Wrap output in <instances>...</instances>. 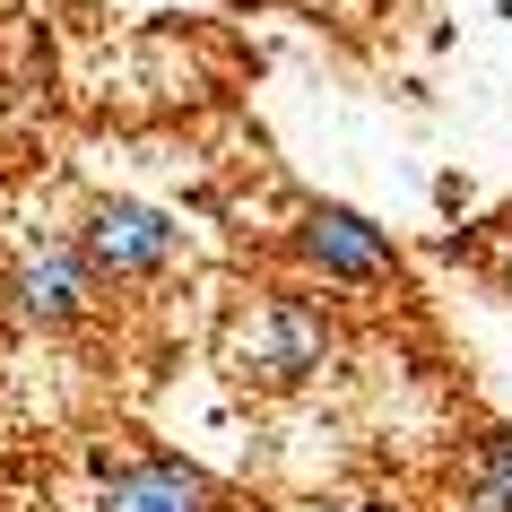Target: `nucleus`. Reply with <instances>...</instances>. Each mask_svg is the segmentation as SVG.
Wrapping results in <instances>:
<instances>
[{"label":"nucleus","instance_id":"obj_1","mask_svg":"<svg viewBox=\"0 0 512 512\" xmlns=\"http://www.w3.org/2000/svg\"><path fill=\"white\" fill-rule=\"evenodd\" d=\"M96 261L79 252V235H27L0 261V313L27 330H70L96 313Z\"/></svg>","mask_w":512,"mask_h":512},{"label":"nucleus","instance_id":"obj_2","mask_svg":"<svg viewBox=\"0 0 512 512\" xmlns=\"http://www.w3.org/2000/svg\"><path fill=\"white\" fill-rule=\"evenodd\" d=\"M287 261L322 287H391L400 278V243L382 235L365 209H339V200H313V209L287 226Z\"/></svg>","mask_w":512,"mask_h":512},{"label":"nucleus","instance_id":"obj_3","mask_svg":"<svg viewBox=\"0 0 512 512\" xmlns=\"http://www.w3.org/2000/svg\"><path fill=\"white\" fill-rule=\"evenodd\" d=\"M235 356H243V374L261 382V391H304V382L339 356V322H330L304 287H287V296H270L252 313V330H243Z\"/></svg>","mask_w":512,"mask_h":512},{"label":"nucleus","instance_id":"obj_4","mask_svg":"<svg viewBox=\"0 0 512 512\" xmlns=\"http://www.w3.org/2000/svg\"><path fill=\"white\" fill-rule=\"evenodd\" d=\"M79 252L96 261V278H157L183 261V226L157 209V200H131V191H105L79 209Z\"/></svg>","mask_w":512,"mask_h":512},{"label":"nucleus","instance_id":"obj_5","mask_svg":"<svg viewBox=\"0 0 512 512\" xmlns=\"http://www.w3.org/2000/svg\"><path fill=\"white\" fill-rule=\"evenodd\" d=\"M96 512H226V504H217L209 469H191V460H174V452H148V460L105 469Z\"/></svg>","mask_w":512,"mask_h":512},{"label":"nucleus","instance_id":"obj_6","mask_svg":"<svg viewBox=\"0 0 512 512\" xmlns=\"http://www.w3.org/2000/svg\"><path fill=\"white\" fill-rule=\"evenodd\" d=\"M469 495L495 512H512V426H486L469 443Z\"/></svg>","mask_w":512,"mask_h":512},{"label":"nucleus","instance_id":"obj_7","mask_svg":"<svg viewBox=\"0 0 512 512\" xmlns=\"http://www.w3.org/2000/svg\"><path fill=\"white\" fill-rule=\"evenodd\" d=\"M495 287H504V296H512V243H504V261H495Z\"/></svg>","mask_w":512,"mask_h":512},{"label":"nucleus","instance_id":"obj_8","mask_svg":"<svg viewBox=\"0 0 512 512\" xmlns=\"http://www.w3.org/2000/svg\"><path fill=\"white\" fill-rule=\"evenodd\" d=\"M452 512H495V504H478V495H460V504H452Z\"/></svg>","mask_w":512,"mask_h":512}]
</instances>
